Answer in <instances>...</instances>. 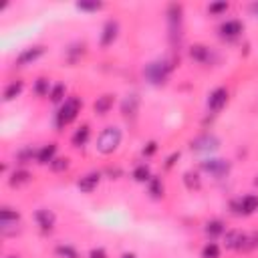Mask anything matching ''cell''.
I'll list each match as a JSON object with an SVG mask.
<instances>
[{
	"label": "cell",
	"mask_w": 258,
	"mask_h": 258,
	"mask_svg": "<svg viewBox=\"0 0 258 258\" xmlns=\"http://www.w3.org/2000/svg\"><path fill=\"white\" fill-rule=\"evenodd\" d=\"M119 143H121V131H119V127H105L103 131L99 133V137H97V149L101 151V153H113L117 147H119Z\"/></svg>",
	"instance_id": "1"
},
{
	"label": "cell",
	"mask_w": 258,
	"mask_h": 258,
	"mask_svg": "<svg viewBox=\"0 0 258 258\" xmlns=\"http://www.w3.org/2000/svg\"><path fill=\"white\" fill-rule=\"evenodd\" d=\"M79 109H81V99H79V97H69V99L63 103V107L59 109L57 117H55L57 127H59V129H63L65 125H69V123L77 117Z\"/></svg>",
	"instance_id": "2"
},
{
	"label": "cell",
	"mask_w": 258,
	"mask_h": 258,
	"mask_svg": "<svg viewBox=\"0 0 258 258\" xmlns=\"http://www.w3.org/2000/svg\"><path fill=\"white\" fill-rule=\"evenodd\" d=\"M170 71H172V67L166 61H156V63H149L143 73H145V79L151 85H162V83H166Z\"/></svg>",
	"instance_id": "3"
},
{
	"label": "cell",
	"mask_w": 258,
	"mask_h": 258,
	"mask_svg": "<svg viewBox=\"0 0 258 258\" xmlns=\"http://www.w3.org/2000/svg\"><path fill=\"white\" fill-rule=\"evenodd\" d=\"M202 170H206L208 173H212L216 177H222V175H226L230 172V164L226 160H204Z\"/></svg>",
	"instance_id": "4"
},
{
	"label": "cell",
	"mask_w": 258,
	"mask_h": 258,
	"mask_svg": "<svg viewBox=\"0 0 258 258\" xmlns=\"http://www.w3.org/2000/svg\"><path fill=\"white\" fill-rule=\"evenodd\" d=\"M220 145V139L216 135H210V133H206V135H200L192 141V149L194 151H212Z\"/></svg>",
	"instance_id": "5"
},
{
	"label": "cell",
	"mask_w": 258,
	"mask_h": 258,
	"mask_svg": "<svg viewBox=\"0 0 258 258\" xmlns=\"http://www.w3.org/2000/svg\"><path fill=\"white\" fill-rule=\"evenodd\" d=\"M119 35V22L117 20H107L105 27H103V35H101V46H109L113 44V41L117 39Z\"/></svg>",
	"instance_id": "6"
},
{
	"label": "cell",
	"mask_w": 258,
	"mask_h": 258,
	"mask_svg": "<svg viewBox=\"0 0 258 258\" xmlns=\"http://www.w3.org/2000/svg\"><path fill=\"white\" fill-rule=\"evenodd\" d=\"M226 101H228V91L226 89H216L212 95H210V99H208V109L210 111H220L224 105H226Z\"/></svg>",
	"instance_id": "7"
},
{
	"label": "cell",
	"mask_w": 258,
	"mask_h": 258,
	"mask_svg": "<svg viewBox=\"0 0 258 258\" xmlns=\"http://www.w3.org/2000/svg\"><path fill=\"white\" fill-rule=\"evenodd\" d=\"M242 33V22L240 20H226L220 24V35L226 39H234Z\"/></svg>",
	"instance_id": "8"
},
{
	"label": "cell",
	"mask_w": 258,
	"mask_h": 258,
	"mask_svg": "<svg viewBox=\"0 0 258 258\" xmlns=\"http://www.w3.org/2000/svg\"><path fill=\"white\" fill-rule=\"evenodd\" d=\"M35 218H37V224H39L44 232H46V230H53V226H55V214H53V212L41 208V210L35 212Z\"/></svg>",
	"instance_id": "9"
},
{
	"label": "cell",
	"mask_w": 258,
	"mask_h": 258,
	"mask_svg": "<svg viewBox=\"0 0 258 258\" xmlns=\"http://www.w3.org/2000/svg\"><path fill=\"white\" fill-rule=\"evenodd\" d=\"M43 46H31V48H27V50H22V53L18 55V59H16V63L18 65H29V63H33V61H37L41 55H43Z\"/></svg>",
	"instance_id": "10"
},
{
	"label": "cell",
	"mask_w": 258,
	"mask_h": 258,
	"mask_svg": "<svg viewBox=\"0 0 258 258\" xmlns=\"http://www.w3.org/2000/svg\"><path fill=\"white\" fill-rule=\"evenodd\" d=\"M99 179H101V175L99 173H87V175H83L81 179H79V184H77V186H79V190L81 192H93L97 186H99Z\"/></svg>",
	"instance_id": "11"
},
{
	"label": "cell",
	"mask_w": 258,
	"mask_h": 258,
	"mask_svg": "<svg viewBox=\"0 0 258 258\" xmlns=\"http://www.w3.org/2000/svg\"><path fill=\"white\" fill-rule=\"evenodd\" d=\"M258 210V196H244L240 202H238V212L240 214H252Z\"/></svg>",
	"instance_id": "12"
},
{
	"label": "cell",
	"mask_w": 258,
	"mask_h": 258,
	"mask_svg": "<svg viewBox=\"0 0 258 258\" xmlns=\"http://www.w3.org/2000/svg\"><path fill=\"white\" fill-rule=\"evenodd\" d=\"M55 153H57V145L55 143H48L44 147H41L37 151V162L39 164H50L55 160Z\"/></svg>",
	"instance_id": "13"
},
{
	"label": "cell",
	"mask_w": 258,
	"mask_h": 258,
	"mask_svg": "<svg viewBox=\"0 0 258 258\" xmlns=\"http://www.w3.org/2000/svg\"><path fill=\"white\" fill-rule=\"evenodd\" d=\"M111 107H113V95H101V97H97V101H95V113L105 115V113H109Z\"/></svg>",
	"instance_id": "14"
},
{
	"label": "cell",
	"mask_w": 258,
	"mask_h": 258,
	"mask_svg": "<svg viewBox=\"0 0 258 258\" xmlns=\"http://www.w3.org/2000/svg\"><path fill=\"white\" fill-rule=\"evenodd\" d=\"M190 57H192L194 61H198V63H208V61H210V48L204 46V44H196V46H192V50H190Z\"/></svg>",
	"instance_id": "15"
},
{
	"label": "cell",
	"mask_w": 258,
	"mask_h": 258,
	"mask_svg": "<svg viewBox=\"0 0 258 258\" xmlns=\"http://www.w3.org/2000/svg\"><path fill=\"white\" fill-rule=\"evenodd\" d=\"M137 105H139V99H137V95H127L125 97V101H123V105H121V109H123V115H135L137 113Z\"/></svg>",
	"instance_id": "16"
},
{
	"label": "cell",
	"mask_w": 258,
	"mask_h": 258,
	"mask_svg": "<svg viewBox=\"0 0 258 258\" xmlns=\"http://www.w3.org/2000/svg\"><path fill=\"white\" fill-rule=\"evenodd\" d=\"M87 139H89V125H81L77 131L73 133V145L75 147H81V145H85L87 143Z\"/></svg>",
	"instance_id": "17"
},
{
	"label": "cell",
	"mask_w": 258,
	"mask_h": 258,
	"mask_svg": "<svg viewBox=\"0 0 258 258\" xmlns=\"http://www.w3.org/2000/svg\"><path fill=\"white\" fill-rule=\"evenodd\" d=\"M31 179V173L27 172V170H16V172H12V175H10V186L12 188H18V186H22V184H27Z\"/></svg>",
	"instance_id": "18"
},
{
	"label": "cell",
	"mask_w": 258,
	"mask_h": 258,
	"mask_svg": "<svg viewBox=\"0 0 258 258\" xmlns=\"http://www.w3.org/2000/svg\"><path fill=\"white\" fill-rule=\"evenodd\" d=\"M20 91H22V81H12L6 89H4V101H12V99H16L18 95H20Z\"/></svg>",
	"instance_id": "19"
},
{
	"label": "cell",
	"mask_w": 258,
	"mask_h": 258,
	"mask_svg": "<svg viewBox=\"0 0 258 258\" xmlns=\"http://www.w3.org/2000/svg\"><path fill=\"white\" fill-rule=\"evenodd\" d=\"M20 214L12 208H2V212H0V224H14L18 222Z\"/></svg>",
	"instance_id": "20"
},
{
	"label": "cell",
	"mask_w": 258,
	"mask_h": 258,
	"mask_svg": "<svg viewBox=\"0 0 258 258\" xmlns=\"http://www.w3.org/2000/svg\"><path fill=\"white\" fill-rule=\"evenodd\" d=\"M133 177L137 179V182H149V179H151L149 166H145V164L137 166V168H135V172H133Z\"/></svg>",
	"instance_id": "21"
},
{
	"label": "cell",
	"mask_w": 258,
	"mask_h": 258,
	"mask_svg": "<svg viewBox=\"0 0 258 258\" xmlns=\"http://www.w3.org/2000/svg\"><path fill=\"white\" fill-rule=\"evenodd\" d=\"M149 194L153 198H160L164 194V184H162V179L160 177H151L149 179Z\"/></svg>",
	"instance_id": "22"
},
{
	"label": "cell",
	"mask_w": 258,
	"mask_h": 258,
	"mask_svg": "<svg viewBox=\"0 0 258 258\" xmlns=\"http://www.w3.org/2000/svg\"><path fill=\"white\" fill-rule=\"evenodd\" d=\"M220 256V246L216 242H210L206 244L204 250H202V258H218Z\"/></svg>",
	"instance_id": "23"
},
{
	"label": "cell",
	"mask_w": 258,
	"mask_h": 258,
	"mask_svg": "<svg viewBox=\"0 0 258 258\" xmlns=\"http://www.w3.org/2000/svg\"><path fill=\"white\" fill-rule=\"evenodd\" d=\"M57 256H61V258H79L77 250H75L73 246H69V244H61V246H57Z\"/></svg>",
	"instance_id": "24"
},
{
	"label": "cell",
	"mask_w": 258,
	"mask_h": 258,
	"mask_svg": "<svg viewBox=\"0 0 258 258\" xmlns=\"http://www.w3.org/2000/svg\"><path fill=\"white\" fill-rule=\"evenodd\" d=\"M206 232H208L210 236H218L224 232V224L220 220H212V222H208V226H206Z\"/></svg>",
	"instance_id": "25"
},
{
	"label": "cell",
	"mask_w": 258,
	"mask_h": 258,
	"mask_svg": "<svg viewBox=\"0 0 258 258\" xmlns=\"http://www.w3.org/2000/svg\"><path fill=\"white\" fill-rule=\"evenodd\" d=\"M184 182H186L188 190H198V188H200V177H198V173H192V172L184 173Z\"/></svg>",
	"instance_id": "26"
},
{
	"label": "cell",
	"mask_w": 258,
	"mask_h": 258,
	"mask_svg": "<svg viewBox=\"0 0 258 258\" xmlns=\"http://www.w3.org/2000/svg\"><path fill=\"white\" fill-rule=\"evenodd\" d=\"M67 168H69V160L67 158H57V160L50 162V170H53V172H65Z\"/></svg>",
	"instance_id": "27"
},
{
	"label": "cell",
	"mask_w": 258,
	"mask_h": 258,
	"mask_svg": "<svg viewBox=\"0 0 258 258\" xmlns=\"http://www.w3.org/2000/svg\"><path fill=\"white\" fill-rule=\"evenodd\" d=\"M63 97H65V85H55L53 91H50V101L59 103V101H63Z\"/></svg>",
	"instance_id": "28"
},
{
	"label": "cell",
	"mask_w": 258,
	"mask_h": 258,
	"mask_svg": "<svg viewBox=\"0 0 258 258\" xmlns=\"http://www.w3.org/2000/svg\"><path fill=\"white\" fill-rule=\"evenodd\" d=\"M35 93L37 95H48V81L46 79H39L37 83H35Z\"/></svg>",
	"instance_id": "29"
},
{
	"label": "cell",
	"mask_w": 258,
	"mask_h": 258,
	"mask_svg": "<svg viewBox=\"0 0 258 258\" xmlns=\"http://www.w3.org/2000/svg\"><path fill=\"white\" fill-rule=\"evenodd\" d=\"M228 10V2H214L208 6V12L210 14H220V12H226Z\"/></svg>",
	"instance_id": "30"
},
{
	"label": "cell",
	"mask_w": 258,
	"mask_h": 258,
	"mask_svg": "<svg viewBox=\"0 0 258 258\" xmlns=\"http://www.w3.org/2000/svg\"><path fill=\"white\" fill-rule=\"evenodd\" d=\"M77 8H81V10H99V8H103V4L101 2H79Z\"/></svg>",
	"instance_id": "31"
},
{
	"label": "cell",
	"mask_w": 258,
	"mask_h": 258,
	"mask_svg": "<svg viewBox=\"0 0 258 258\" xmlns=\"http://www.w3.org/2000/svg\"><path fill=\"white\" fill-rule=\"evenodd\" d=\"M33 156H35V151H33L31 147H27V149H22V151L18 153V160H20V162H27V160H31Z\"/></svg>",
	"instance_id": "32"
},
{
	"label": "cell",
	"mask_w": 258,
	"mask_h": 258,
	"mask_svg": "<svg viewBox=\"0 0 258 258\" xmlns=\"http://www.w3.org/2000/svg\"><path fill=\"white\" fill-rule=\"evenodd\" d=\"M89 258H107V254H105V250H103V248H93L89 252Z\"/></svg>",
	"instance_id": "33"
},
{
	"label": "cell",
	"mask_w": 258,
	"mask_h": 258,
	"mask_svg": "<svg viewBox=\"0 0 258 258\" xmlns=\"http://www.w3.org/2000/svg\"><path fill=\"white\" fill-rule=\"evenodd\" d=\"M156 149H158V143H156V141L147 143V147H143V156H153V153H156Z\"/></svg>",
	"instance_id": "34"
},
{
	"label": "cell",
	"mask_w": 258,
	"mask_h": 258,
	"mask_svg": "<svg viewBox=\"0 0 258 258\" xmlns=\"http://www.w3.org/2000/svg\"><path fill=\"white\" fill-rule=\"evenodd\" d=\"M250 10H252V12H256V14H258V4H252V6H250Z\"/></svg>",
	"instance_id": "35"
},
{
	"label": "cell",
	"mask_w": 258,
	"mask_h": 258,
	"mask_svg": "<svg viewBox=\"0 0 258 258\" xmlns=\"http://www.w3.org/2000/svg\"><path fill=\"white\" fill-rule=\"evenodd\" d=\"M123 258H135V254H123Z\"/></svg>",
	"instance_id": "36"
},
{
	"label": "cell",
	"mask_w": 258,
	"mask_h": 258,
	"mask_svg": "<svg viewBox=\"0 0 258 258\" xmlns=\"http://www.w3.org/2000/svg\"><path fill=\"white\" fill-rule=\"evenodd\" d=\"M8 258H16V256H8Z\"/></svg>",
	"instance_id": "37"
}]
</instances>
